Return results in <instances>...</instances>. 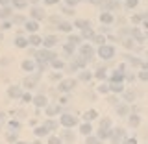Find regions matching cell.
Returning <instances> with one entry per match:
<instances>
[{
  "label": "cell",
  "mask_w": 148,
  "mask_h": 144,
  "mask_svg": "<svg viewBox=\"0 0 148 144\" xmlns=\"http://www.w3.org/2000/svg\"><path fill=\"white\" fill-rule=\"evenodd\" d=\"M98 54H100L102 59H111L115 55V48H113V46H108V44H102L100 50H98Z\"/></svg>",
  "instance_id": "cell-1"
},
{
  "label": "cell",
  "mask_w": 148,
  "mask_h": 144,
  "mask_svg": "<svg viewBox=\"0 0 148 144\" xmlns=\"http://www.w3.org/2000/svg\"><path fill=\"white\" fill-rule=\"evenodd\" d=\"M61 124L65 128L76 126V117H74V115H61Z\"/></svg>",
  "instance_id": "cell-2"
},
{
  "label": "cell",
  "mask_w": 148,
  "mask_h": 144,
  "mask_svg": "<svg viewBox=\"0 0 148 144\" xmlns=\"http://www.w3.org/2000/svg\"><path fill=\"white\" fill-rule=\"evenodd\" d=\"M37 59H39L41 63H46V61H52V59H56V57H54L52 52H48V50H41V52L37 54Z\"/></svg>",
  "instance_id": "cell-3"
},
{
  "label": "cell",
  "mask_w": 148,
  "mask_h": 144,
  "mask_svg": "<svg viewBox=\"0 0 148 144\" xmlns=\"http://www.w3.org/2000/svg\"><path fill=\"white\" fill-rule=\"evenodd\" d=\"M80 52H82V55H83V59H91L92 54H95V50H92L89 44H83L82 48H80Z\"/></svg>",
  "instance_id": "cell-4"
},
{
  "label": "cell",
  "mask_w": 148,
  "mask_h": 144,
  "mask_svg": "<svg viewBox=\"0 0 148 144\" xmlns=\"http://www.w3.org/2000/svg\"><path fill=\"white\" fill-rule=\"evenodd\" d=\"M111 139H113V144H120V141L124 139V129H115Z\"/></svg>",
  "instance_id": "cell-5"
},
{
  "label": "cell",
  "mask_w": 148,
  "mask_h": 144,
  "mask_svg": "<svg viewBox=\"0 0 148 144\" xmlns=\"http://www.w3.org/2000/svg\"><path fill=\"white\" fill-rule=\"evenodd\" d=\"M74 87V80H65L61 81V85H59V91H71Z\"/></svg>",
  "instance_id": "cell-6"
},
{
  "label": "cell",
  "mask_w": 148,
  "mask_h": 144,
  "mask_svg": "<svg viewBox=\"0 0 148 144\" xmlns=\"http://www.w3.org/2000/svg\"><path fill=\"white\" fill-rule=\"evenodd\" d=\"M22 68H24L26 72H34L35 70V63L30 61V59H26V61H22Z\"/></svg>",
  "instance_id": "cell-7"
},
{
  "label": "cell",
  "mask_w": 148,
  "mask_h": 144,
  "mask_svg": "<svg viewBox=\"0 0 148 144\" xmlns=\"http://www.w3.org/2000/svg\"><path fill=\"white\" fill-rule=\"evenodd\" d=\"M43 43H45V48H50V46H54L56 43H58V39H56L54 35H48V37L43 39Z\"/></svg>",
  "instance_id": "cell-8"
},
{
  "label": "cell",
  "mask_w": 148,
  "mask_h": 144,
  "mask_svg": "<svg viewBox=\"0 0 148 144\" xmlns=\"http://www.w3.org/2000/svg\"><path fill=\"white\" fill-rule=\"evenodd\" d=\"M9 96H11V98H21L22 96V92H21V89H18V87H9Z\"/></svg>",
  "instance_id": "cell-9"
},
{
  "label": "cell",
  "mask_w": 148,
  "mask_h": 144,
  "mask_svg": "<svg viewBox=\"0 0 148 144\" xmlns=\"http://www.w3.org/2000/svg\"><path fill=\"white\" fill-rule=\"evenodd\" d=\"M37 80H39V76L35 74V76H32V78H28V80H24V85H26V87H30V89H32V87H35Z\"/></svg>",
  "instance_id": "cell-10"
},
{
  "label": "cell",
  "mask_w": 148,
  "mask_h": 144,
  "mask_svg": "<svg viewBox=\"0 0 148 144\" xmlns=\"http://www.w3.org/2000/svg\"><path fill=\"white\" fill-rule=\"evenodd\" d=\"M100 20L106 22V24H111V22H113V15L106 11V13H102V15H100Z\"/></svg>",
  "instance_id": "cell-11"
},
{
  "label": "cell",
  "mask_w": 148,
  "mask_h": 144,
  "mask_svg": "<svg viewBox=\"0 0 148 144\" xmlns=\"http://www.w3.org/2000/svg\"><path fill=\"white\" fill-rule=\"evenodd\" d=\"M34 104L37 105V107H43V105H46V96H37V98H34Z\"/></svg>",
  "instance_id": "cell-12"
},
{
  "label": "cell",
  "mask_w": 148,
  "mask_h": 144,
  "mask_svg": "<svg viewBox=\"0 0 148 144\" xmlns=\"http://www.w3.org/2000/svg\"><path fill=\"white\" fill-rule=\"evenodd\" d=\"M32 15H34V18H37V20H41V18H45V13L41 11L39 8H35V9H32Z\"/></svg>",
  "instance_id": "cell-13"
},
{
  "label": "cell",
  "mask_w": 148,
  "mask_h": 144,
  "mask_svg": "<svg viewBox=\"0 0 148 144\" xmlns=\"http://www.w3.org/2000/svg\"><path fill=\"white\" fill-rule=\"evenodd\" d=\"M37 28H39V24H37L35 20H28V22H26V30H28V31H35Z\"/></svg>",
  "instance_id": "cell-14"
},
{
  "label": "cell",
  "mask_w": 148,
  "mask_h": 144,
  "mask_svg": "<svg viewBox=\"0 0 148 144\" xmlns=\"http://www.w3.org/2000/svg\"><path fill=\"white\" fill-rule=\"evenodd\" d=\"M109 89L113 91V92H122V89H124V87H122V83H117V81H113V83H111V87H109Z\"/></svg>",
  "instance_id": "cell-15"
},
{
  "label": "cell",
  "mask_w": 148,
  "mask_h": 144,
  "mask_svg": "<svg viewBox=\"0 0 148 144\" xmlns=\"http://www.w3.org/2000/svg\"><path fill=\"white\" fill-rule=\"evenodd\" d=\"M15 44L18 46V48H24V46H28V41L24 39V37H17V39H15Z\"/></svg>",
  "instance_id": "cell-16"
},
{
  "label": "cell",
  "mask_w": 148,
  "mask_h": 144,
  "mask_svg": "<svg viewBox=\"0 0 148 144\" xmlns=\"http://www.w3.org/2000/svg\"><path fill=\"white\" fill-rule=\"evenodd\" d=\"M28 41H30V44H32V46H37V44L43 43V39H41V37H37V35H32Z\"/></svg>",
  "instance_id": "cell-17"
},
{
  "label": "cell",
  "mask_w": 148,
  "mask_h": 144,
  "mask_svg": "<svg viewBox=\"0 0 148 144\" xmlns=\"http://www.w3.org/2000/svg\"><path fill=\"white\" fill-rule=\"evenodd\" d=\"M76 26L82 28V30H87V28H91V24L87 20H76Z\"/></svg>",
  "instance_id": "cell-18"
},
{
  "label": "cell",
  "mask_w": 148,
  "mask_h": 144,
  "mask_svg": "<svg viewBox=\"0 0 148 144\" xmlns=\"http://www.w3.org/2000/svg\"><path fill=\"white\" fill-rule=\"evenodd\" d=\"M46 133H48V129H46L45 126H41V128L35 129V135H37V137H43V135H46Z\"/></svg>",
  "instance_id": "cell-19"
},
{
  "label": "cell",
  "mask_w": 148,
  "mask_h": 144,
  "mask_svg": "<svg viewBox=\"0 0 148 144\" xmlns=\"http://www.w3.org/2000/svg\"><path fill=\"white\" fill-rule=\"evenodd\" d=\"M91 124H83V126H82V133H83V135H91Z\"/></svg>",
  "instance_id": "cell-20"
},
{
  "label": "cell",
  "mask_w": 148,
  "mask_h": 144,
  "mask_svg": "<svg viewBox=\"0 0 148 144\" xmlns=\"http://www.w3.org/2000/svg\"><path fill=\"white\" fill-rule=\"evenodd\" d=\"M109 126H111V120H109V118H104V120L100 122V128H102V129H109Z\"/></svg>",
  "instance_id": "cell-21"
},
{
  "label": "cell",
  "mask_w": 148,
  "mask_h": 144,
  "mask_svg": "<svg viewBox=\"0 0 148 144\" xmlns=\"http://www.w3.org/2000/svg\"><path fill=\"white\" fill-rule=\"evenodd\" d=\"M117 113L119 115H128V105H119V107H117Z\"/></svg>",
  "instance_id": "cell-22"
},
{
  "label": "cell",
  "mask_w": 148,
  "mask_h": 144,
  "mask_svg": "<svg viewBox=\"0 0 148 144\" xmlns=\"http://www.w3.org/2000/svg\"><path fill=\"white\" fill-rule=\"evenodd\" d=\"M92 118H96V111L95 109H91V111L85 113V120H92Z\"/></svg>",
  "instance_id": "cell-23"
},
{
  "label": "cell",
  "mask_w": 148,
  "mask_h": 144,
  "mask_svg": "<svg viewBox=\"0 0 148 144\" xmlns=\"http://www.w3.org/2000/svg\"><path fill=\"white\" fill-rule=\"evenodd\" d=\"M13 4H15V8H18V9L26 8V0H13Z\"/></svg>",
  "instance_id": "cell-24"
},
{
  "label": "cell",
  "mask_w": 148,
  "mask_h": 144,
  "mask_svg": "<svg viewBox=\"0 0 148 144\" xmlns=\"http://www.w3.org/2000/svg\"><path fill=\"white\" fill-rule=\"evenodd\" d=\"M109 135H111L109 129H100V133H98V137H100V139H108Z\"/></svg>",
  "instance_id": "cell-25"
},
{
  "label": "cell",
  "mask_w": 148,
  "mask_h": 144,
  "mask_svg": "<svg viewBox=\"0 0 148 144\" xmlns=\"http://www.w3.org/2000/svg\"><path fill=\"white\" fill-rule=\"evenodd\" d=\"M139 122H141V120H139V117H135V115H133V117L130 118V124H132L133 128H137V126H139Z\"/></svg>",
  "instance_id": "cell-26"
},
{
  "label": "cell",
  "mask_w": 148,
  "mask_h": 144,
  "mask_svg": "<svg viewBox=\"0 0 148 144\" xmlns=\"http://www.w3.org/2000/svg\"><path fill=\"white\" fill-rule=\"evenodd\" d=\"M59 28H61L63 31H71V30H72V26L69 24V22H61V24H59Z\"/></svg>",
  "instance_id": "cell-27"
},
{
  "label": "cell",
  "mask_w": 148,
  "mask_h": 144,
  "mask_svg": "<svg viewBox=\"0 0 148 144\" xmlns=\"http://www.w3.org/2000/svg\"><path fill=\"white\" fill-rule=\"evenodd\" d=\"M56 126H58V124H56V122H52V120H48V122H45V128L48 129V131H50V129H54Z\"/></svg>",
  "instance_id": "cell-28"
},
{
  "label": "cell",
  "mask_w": 148,
  "mask_h": 144,
  "mask_svg": "<svg viewBox=\"0 0 148 144\" xmlns=\"http://www.w3.org/2000/svg\"><path fill=\"white\" fill-rule=\"evenodd\" d=\"M48 144H61V139H58V137H50V139H48Z\"/></svg>",
  "instance_id": "cell-29"
},
{
  "label": "cell",
  "mask_w": 148,
  "mask_h": 144,
  "mask_svg": "<svg viewBox=\"0 0 148 144\" xmlns=\"http://www.w3.org/2000/svg\"><path fill=\"white\" fill-rule=\"evenodd\" d=\"M52 65H54L56 68H63V63L59 61V59H52Z\"/></svg>",
  "instance_id": "cell-30"
},
{
  "label": "cell",
  "mask_w": 148,
  "mask_h": 144,
  "mask_svg": "<svg viewBox=\"0 0 148 144\" xmlns=\"http://www.w3.org/2000/svg\"><path fill=\"white\" fill-rule=\"evenodd\" d=\"M87 144H100V141L95 137H87Z\"/></svg>",
  "instance_id": "cell-31"
},
{
  "label": "cell",
  "mask_w": 148,
  "mask_h": 144,
  "mask_svg": "<svg viewBox=\"0 0 148 144\" xmlns=\"http://www.w3.org/2000/svg\"><path fill=\"white\" fill-rule=\"evenodd\" d=\"M8 141L9 142H15L17 141V133H8Z\"/></svg>",
  "instance_id": "cell-32"
},
{
  "label": "cell",
  "mask_w": 148,
  "mask_h": 144,
  "mask_svg": "<svg viewBox=\"0 0 148 144\" xmlns=\"http://www.w3.org/2000/svg\"><path fill=\"white\" fill-rule=\"evenodd\" d=\"M137 4H139V0H128V2H126V6H128V8H135Z\"/></svg>",
  "instance_id": "cell-33"
},
{
  "label": "cell",
  "mask_w": 148,
  "mask_h": 144,
  "mask_svg": "<svg viewBox=\"0 0 148 144\" xmlns=\"http://www.w3.org/2000/svg\"><path fill=\"white\" fill-rule=\"evenodd\" d=\"M133 35H135L139 41H143V39H145V35H143V33H141V31H139V30H133Z\"/></svg>",
  "instance_id": "cell-34"
},
{
  "label": "cell",
  "mask_w": 148,
  "mask_h": 144,
  "mask_svg": "<svg viewBox=\"0 0 148 144\" xmlns=\"http://www.w3.org/2000/svg\"><path fill=\"white\" fill-rule=\"evenodd\" d=\"M9 13H11V11H9L8 8H4L2 11H0V17H2V18H4V17H9Z\"/></svg>",
  "instance_id": "cell-35"
},
{
  "label": "cell",
  "mask_w": 148,
  "mask_h": 144,
  "mask_svg": "<svg viewBox=\"0 0 148 144\" xmlns=\"http://www.w3.org/2000/svg\"><path fill=\"white\" fill-rule=\"evenodd\" d=\"M139 78H141L143 81H148V72H146V70H143L141 74H139Z\"/></svg>",
  "instance_id": "cell-36"
},
{
  "label": "cell",
  "mask_w": 148,
  "mask_h": 144,
  "mask_svg": "<svg viewBox=\"0 0 148 144\" xmlns=\"http://www.w3.org/2000/svg\"><path fill=\"white\" fill-rule=\"evenodd\" d=\"M58 111H59V107H48V109H46V113H48V115H56Z\"/></svg>",
  "instance_id": "cell-37"
},
{
  "label": "cell",
  "mask_w": 148,
  "mask_h": 144,
  "mask_svg": "<svg viewBox=\"0 0 148 144\" xmlns=\"http://www.w3.org/2000/svg\"><path fill=\"white\" fill-rule=\"evenodd\" d=\"M104 41H106V39H104L102 35H96V37H95V43H98V44H104Z\"/></svg>",
  "instance_id": "cell-38"
},
{
  "label": "cell",
  "mask_w": 148,
  "mask_h": 144,
  "mask_svg": "<svg viewBox=\"0 0 148 144\" xmlns=\"http://www.w3.org/2000/svg\"><path fill=\"white\" fill-rule=\"evenodd\" d=\"M83 37H92V30H91V28L83 30Z\"/></svg>",
  "instance_id": "cell-39"
},
{
  "label": "cell",
  "mask_w": 148,
  "mask_h": 144,
  "mask_svg": "<svg viewBox=\"0 0 148 144\" xmlns=\"http://www.w3.org/2000/svg\"><path fill=\"white\" fill-rule=\"evenodd\" d=\"M96 78H98V80H104V78H106V70H98V72H96Z\"/></svg>",
  "instance_id": "cell-40"
},
{
  "label": "cell",
  "mask_w": 148,
  "mask_h": 144,
  "mask_svg": "<svg viewBox=\"0 0 148 144\" xmlns=\"http://www.w3.org/2000/svg\"><path fill=\"white\" fill-rule=\"evenodd\" d=\"M80 78L87 81V80H91V74H89V72H82V76H80Z\"/></svg>",
  "instance_id": "cell-41"
},
{
  "label": "cell",
  "mask_w": 148,
  "mask_h": 144,
  "mask_svg": "<svg viewBox=\"0 0 148 144\" xmlns=\"http://www.w3.org/2000/svg\"><path fill=\"white\" fill-rule=\"evenodd\" d=\"M98 91H100V92H108V91H109V87H108V85H100V87H98Z\"/></svg>",
  "instance_id": "cell-42"
},
{
  "label": "cell",
  "mask_w": 148,
  "mask_h": 144,
  "mask_svg": "<svg viewBox=\"0 0 148 144\" xmlns=\"http://www.w3.org/2000/svg\"><path fill=\"white\" fill-rule=\"evenodd\" d=\"M22 100H24V102H34V98H32L30 94H22Z\"/></svg>",
  "instance_id": "cell-43"
},
{
  "label": "cell",
  "mask_w": 148,
  "mask_h": 144,
  "mask_svg": "<svg viewBox=\"0 0 148 144\" xmlns=\"http://www.w3.org/2000/svg\"><path fill=\"white\" fill-rule=\"evenodd\" d=\"M9 126H11V128H18V122H17V120H11V122H9Z\"/></svg>",
  "instance_id": "cell-44"
},
{
  "label": "cell",
  "mask_w": 148,
  "mask_h": 144,
  "mask_svg": "<svg viewBox=\"0 0 148 144\" xmlns=\"http://www.w3.org/2000/svg\"><path fill=\"white\" fill-rule=\"evenodd\" d=\"M124 144H137V141H135V139H128V141L124 142Z\"/></svg>",
  "instance_id": "cell-45"
},
{
  "label": "cell",
  "mask_w": 148,
  "mask_h": 144,
  "mask_svg": "<svg viewBox=\"0 0 148 144\" xmlns=\"http://www.w3.org/2000/svg\"><path fill=\"white\" fill-rule=\"evenodd\" d=\"M56 2H59V0H45V4H48V6H52V4H56Z\"/></svg>",
  "instance_id": "cell-46"
},
{
  "label": "cell",
  "mask_w": 148,
  "mask_h": 144,
  "mask_svg": "<svg viewBox=\"0 0 148 144\" xmlns=\"http://www.w3.org/2000/svg\"><path fill=\"white\" fill-rule=\"evenodd\" d=\"M67 4L69 6H74V4H78V0H67Z\"/></svg>",
  "instance_id": "cell-47"
},
{
  "label": "cell",
  "mask_w": 148,
  "mask_h": 144,
  "mask_svg": "<svg viewBox=\"0 0 148 144\" xmlns=\"http://www.w3.org/2000/svg\"><path fill=\"white\" fill-rule=\"evenodd\" d=\"M0 2H2V4H8V2H9V0H0Z\"/></svg>",
  "instance_id": "cell-48"
},
{
  "label": "cell",
  "mask_w": 148,
  "mask_h": 144,
  "mask_svg": "<svg viewBox=\"0 0 148 144\" xmlns=\"http://www.w3.org/2000/svg\"><path fill=\"white\" fill-rule=\"evenodd\" d=\"M145 68H148V63H146V65H145Z\"/></svg>",
  "instance_id": "cell-49"
},
{
  "label": "cell",
  "mask_w": 148,
  "mask_h": 144,
  "mask_svg": "<svg viewBox=\"0 0 148 144\" xmlns=\"http://www.w3.org/2000/svg\"><path fill=\"white\" fill-rule=\"evenodd\" d=\"M18 144H24V142H18Z\"/></svg>",
  "instance_id": "cell-50"
},
{
  "label": "cell",
  "mask_w": 148,
  "mask_h": 144,
  "mask_svg": "<svg viewBox=\"0 0 148 144\" xmlns=\"http://www.w3.org/2000/svg\"><path fill=\"white\" fill-rule=\"evenodd\" d=\"M146 55H148V52H146Z\"/></svg>",
  "instance_id": "cell-51"
}]
</instances>
